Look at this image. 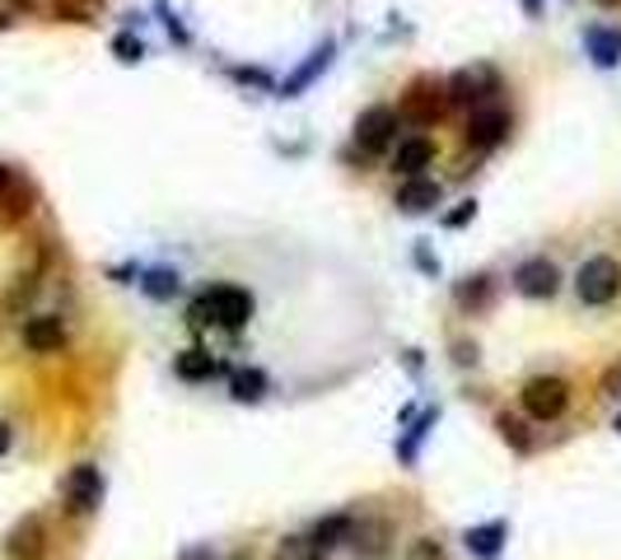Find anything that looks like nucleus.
Here are the masks:
<instances>
[{"label":"nucleus","instance_id":"24","mask_svg":"<svg viewBox=\"0 0 621 560\" xmlns=\"http://www.w3.org/2000/svg\"><path fill=\"white\" fill-rule=\"evenodd\" d=\"M496 425H500V435H505L509 444H515V448H519V454H528V448H532V439L523 435V420H515V416H500Z\"/></svg>","mask_w":621,"mask_h":560},{"label":"nucleus","instance_id":"14","mask_svg":"<svg viewBox=\"0 0 621 560\" xmlns=\"http://www.w3.org/2000/svg\"><path fill=\"white\" fill-rule=\"evenodd\" d=\"M505 537H509V523H481V528H468V537H462V542H468V551L477 556V560H496L500 556V547H505Z\"/></svg>","mask_w":621,"mask_h":560},{"label":"nucleus","instance_id":"7","mask_svg":"<svg viewBox=\"0 0 621 560\" xmlns=\"http://www.w3.org/2000/svg\"><path fill=\"white\" fill-rule=\"evenodd\" d=\"M332 57H337V42H332V38H327V42H318V48L304 57V65H299V71H291V75L281 80V99H299L304 89L314 84V80L327 71V65H332Z\"/></svg>","mask_w":621,"mask_h":560},{"label":"nucleus","instance_id":"13","mask_svg":"<svg viewBox=\"0 0 621 560\" xmlns=\"http://www.w3.org/2000/svg\"><path fill=\"white\" fill-rule=\"evenodd\" d=\"M430 164H435V145L426 136L403 141V145H397V154H393V169L407 173V177H420V169H430Z\"/></svg>","mask_w":621,"mask_h":560},{"label":"nucleus","instance_id":"16","mask_svg":"<svg viewBox=\"0 0 621 560\" xmlns=\"http://www.w3.org/2000/svg\"><path fill=\"white\" fill-rule=\"evenodd\" d=\"M173 374L177 378H183V384H206V378H215L220 374V365L211 360V350H183V355H177V360H173Z\"/></svg>","mask_w":621,"mask_h":560},{"label":"nucleus","instance_id":"30","mask_svg":"<svg viewBox=\"0 0 621 560\" xmlns=\"http://www.w3.org/2000/svg\"><path fill=\"white\" fill-rule=\"evenodd\" d=\"M519 6L528 10V19H538V14H542V0H519Z\"/></svg>","mask_w":621,"mask_h":560},{"label":"nucleus","instance_id":"2","mask_svg":"<svg viewBox=\"0 0 621 560\" xmlns=\"http://www.w3.org/2000/svg\"><path fill=\"white\" fill-rule=\"evenodd\" d=\"M574 295H580V304L589 308H603L621 295V262L598 253L589 262H580V272H574Z\"/></svg>","mask_w":621,"mask_h":560},{"label":"nucleus","instance_id":"27","mask_svg":"<svg viewBox=\"0 0 621 560\" xmlns=\"http://www.w3.org/2000/svg\"><path fill=\"white\" fill-rule=\"evenodd\" d=\"M472 215H477V201H462V206H458L449 220H444V224H449V230H458V224H468Z\"/></svg>","mask_w":621,"mask_h":560},{"label":"nucleus","instance_id":"21","mask_svg":"<svg viewBox=\"0 0 621 560\" xmlns=\"http://www.w3.org/2000/svg\"><path fill=\"white\" fill-rule=\"evenodd\" d=\"M276 560H323V551L314 547V537H285L276 547Z\"/></svg>","mask_w":621,"mask_h":560},{"label":"nucleus","instance_id":"25","mask_svg":"<svg viewBox=\"0 0 621 560\" xmlns=\"http://www.w3.org/2000/svg\"><path fill=\"white\" fill-rule=\"evenodd\" d=\"M430 425H435V411H426V416H420V420H416V430H411V435L403 439V458H407V462L416 458V444L430 435Z\"/></svg>","mask_w":621,"mask_h":560},{"label":"nucleus","instance_id":"32","mask_svg":"<svg viewBox=\"0 0 621 560\" xmlns=\"http://www.w3.org/2000/svg\"><path fill=\"white\" fill-rule=\"evenodd\" d=\"M10 183H14V173H10V169H6V164H0V192H6V187H10Z\"/></svg>","mask_w":621,"mask_h":560},{"label":"nucleus","instance_id":"4","mask_svg":"<svg viewBox=\"0 0 621 560\" xmlns=\"http://www.w3.org/2000/svg\"><path fill=\"white\" fill-rule=\"evenodd\" d=\"M61 500H65V509H71V513L99 509V500H103V472H99L94 462L71 467V477L61 481Z\"/></svg>","mask_w":621,"mask_h":560},{"label":"nucleus","instance_id":"12","mask_svg":"<svg viewBox=\"0 0 621 560\" xmlns=\"http://www.w3.org/2000/svg\"><path fill=\"white\" fill-rule=\"evenodd\" d=\"M439 183L435 177H407L403 187H397V206H403L407 215H426V211H435L439 206Z\"/></svg>","mask_w":621,"mask_h":560},{"label":"nucleus","instance_id":"22","mask_svg":"<svg viewBox=\"0 0 621 560\" xmlns=\"http://www.w3.org/2000/svg\"><path fill=\"white\" fill-rule=\"evenodd\" d=\"M486 299H491V276H468V285H458V304L462 308H481Z\"/></svg>","mask_w":621,"mask_h":560},{"label":"nucleus","instance_id":"9","mask_svg":"<svg viewBox=\"0 0 621 560\" xmlns=\"http://www.w3.org/2000/svg\"><path fill=\"white\" fill-rule=\"evenodd\" d=\"M505 136H509V112L505 108H472V118H468V145L491 150Z\"/></svg>","mask_w":621,"mask_h":560},{"label":"nucleus","instance_id":"5","mask_svg":"<svg viewBox=\"0 0 621 560\" xmlns=\"http://www.w3.org/2000/svg\"><path fill=\"white\" fill-rule=\"evenodd\" d=\"M515 289L523 299H551L561 289V272H557V262H547V257H528L515 266Z\"/></svg>","mask_w":621,"mask_h":560},{"label":"nucleus","instance_id":"8","mask_svg":"<svg viewBox=\"0 0 621 560\" xmlns=\"http://www.w3.org/2000/svg\"><path fill=\"white\" fill-rule=\"evenodd\" d=\"M42 551H48V523L38 519V513H29V519H19L6 537V556L10 560H38Z\"/></svg>","mask_w":621,"mask_h":560},{"label":"nucleus","instance_id":"20","mask_svg":"<svg viewBox=\"0 0 621 560\" xmlns=\"http://www.w3.org/2000/svg\"><path fill=\"white\" fill-rule=\"evenodd\" d=\"M481 94H477V75L472 71H458L449 84H444V103H458V108H472Z\"/></svg>","mask_w":621,"mask_h":560},{"label":"nucleus","instance_id":"26","mask_svg":"<svg viewBox=\"0 0 621 560\" xmlns=\"http://www.w3.org/2000/svg\"><path fill=\"white\" fill-rule=\"evenodd\" d=\"M407 560H444V551H439V542H430V537H420V542H411Z\"/></svg>","mask_w":621,"mask_h":560},{"label":"nucleus","instance_id":"1","mask_svg":"<svg viewBox=\"0 0 621 560\" xmlns=\"http://www.w3.org/2000/svg\"><path fill=\"white\" fill-rule=\"evenodd\" d=\"M253 318V295L248 289H238V285H215L206 289V295H196L192 308H187V323L192 327H225V332H238V327H248Z\"/></svg>","mask_w":621,"mask_h":560},{"label":"nucleus","instance_id":"17","mask_svg":"<svg viewBox=\"0 0 621 560\" xmlns=\"http://www.w3.org/2000/svg\"><path fill=\"white\" fill-rule=\"evenodd\" d=\"M141 289H145L154 304H169L177 289H183V276L169 272V266H150V272H141Z\"/></svg>","mask_w":621,"mask_h":560},{"label":"nucleus","instance_id":"35","mask_svg":"<svg viewBox=\"0 0 621 560\" xmlns=\"http://www.w3.org/2000/svg\"><path fill=\"white\" fill-rule=\"evenodd\" d=\"M6 24H10V14H0V29H6Z\"/></svg>","mask_w":621,"mask_h":560},{"label":"nucleus","instance_id":"3","mask_svg":"<svg viewBox=\"0 0 621 560\" xmlns=\"http://www.w3.org/2000/svg\"><path fill=\"white\" fill-rule=\"evenodd\" d=\"M519 397H523V411L532 420H557L566 411V401H570V388H566V378L542 374V378H528Z\"/></svg>","mask_w":621,"mask_h":560},{"label":"nucleus","instance_id":"15","mask_svg":"<svg viewBox=\"0 0 621 560\" xmlns=\"http://www.w3.org/2000/svg\"><path fill=\"white\" fill-rule=\"evenodd\" d=\"M439 94H444V89H439V84L430 89L426 80H420V84H411V94L403 99V112H411V118H416V122H435V118H439V112H444V99H439Z\"/></svg>","mask_w":621,"mask_h":560},{"label":"nucleus","instance_id":"29","mask_svg":"<svg viewBox=\"0 0 621 560\" xmlns=\"http://www.w3.org/2000/svg\"><path fill=\"white\" fill-rule=\"evenodd\" d=\"M183 560H215V556H211V547H192V551H183Z\"/></svg>","mask_w":621,"mask_h":560},{"label":"nucleus","instance_id":"19","mask_svg":"<svg viewBox=\"0 0 621 560\" xmlns=\"http://www.w3.org/2000/svg\"><path fill=\"white\" fill-rule=\"evenodd\" d=\"M355 532V523L346 519V513H332V519H323L318 528H314V547L327 556V547H337V542H346V537Z\"/></svg>","mask_w":621,"mask_h":560},{"label":"nucleus","instance_id":"31","mask_svg":"<svg viewBox=\"0 0 621 560\" xmlns=\"http://www.w3.org/2000/svg\"><path fill=\"white\" fill-rule=\"evenodd\" d=\"M617 388H621V365L608 374V393H617Z\"/></svg>","mask_w":621,"mask_h":560},{"label":"nucleus","instance_id":"11","mask_svg":"<svg viewBox=\"0 0 621 560\" xmlns=\"http://www.w3.org/2000/svg\"><path fill=\"white\" fill-rule=\"evenodd\" d=\"M584 48L593 57L598 71H612V65H621V29L612 24H589L584 29Z\"/></svg>","mask_w":621,"mask_h":560},{"label":"nucleus","instance_id":"10","mask_svg":"<svg viewBox=\"0 0 621 560\" xmlns=\"http://www.w3.org/2000/svg\"><path fill=\"white\" fill-rule=\"evenodd\" d=\"M24 346L33 355H52L65 346V323L57 318V313H33V318L24 323Z\"/></svg>","mask_w":621,"mask_h":560},{"label":"nucleus","instance_id":"23","mask_svg":"<svg viewBox=\"0 0 621 560\" xmlns=\"http://www.w3.org/2000/svg\"><path fill=\"white\" fill-rule=\"evenodd\" d=\"M113 57H118L122 65H136V61L145 57V42H141L136 33H118V38H113Z\"/></svg>","mask_w":621,"mask_h":560},{"label":"nucleus","instance_id":"28","mask_svg":"<svg viewBox=\"0 0 621 560\" xmlns=\"http://www.w3.org/2000/svg\"><path fill=\"white\" fill-rule=\"evenodd\" d=\"M10 439H14V430H10V425H6V420H0V458H6V454H10Z\"/></svg>","mask_w":621,"mask_h":560},{"label":"nucleus","instance_id":"33","mask_svg":"<svg viewBox=\"0 0 621 560\" xmlns=\"http://www.w3.org/2000/svg\"><path fill=\"white\" fill-rule=\"evenodd\" d=\"M612 430H617V435H621V411H617V420H612Z\"/></svg>","mask_w":621,"mask_h":560},{"label":"nucleus","instance_id":"34","mask_svg":"<svg viewBox=\"0 0 621 560\" xmlns=\"http://www.w3.org/2000/svg\"><path fill=\"white\" fill-rule=\"evenodd\" d=\"M598 6H621V0H598Z\"/></svg>","mask_w":621,"mask_h":560},{"label":"nucleus","instance_id":"6","mask_svg":"<svg viewBox=\"0 0 621 560\" xmlns=\"http://www.w3.org/2000/svg\"><path fill=\"white\" fill-rule=\"evenodd\" d=\"M397 136V112L393 108H365L360 122H355V145L365 154H384Z\"/></svg>","mask_w":621,"mask_h":560},{"label":"nucleus","instance_id":"18","mask_svg":"<svg viewBox=\"0 0 621 560\" xmlns=\"http://www.w3.org/2000/svg\"><path fill=\"white\" fill-rule=\"evenodd\" d=\"M230 393H234V401H262L266 397V374L262 369H234Z\"/></svg>","mask_w":621,"mask_h":560}]
</instances>
